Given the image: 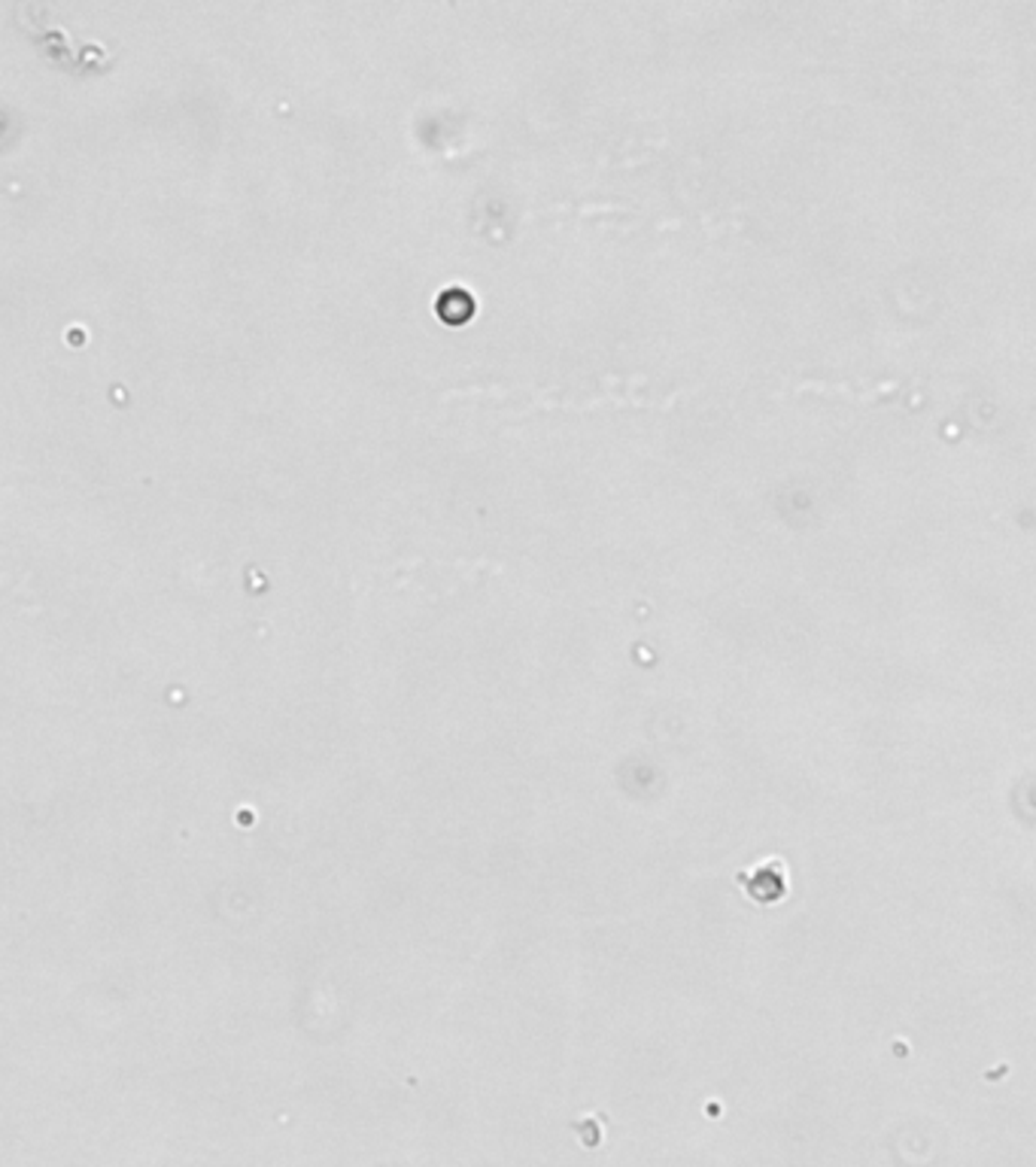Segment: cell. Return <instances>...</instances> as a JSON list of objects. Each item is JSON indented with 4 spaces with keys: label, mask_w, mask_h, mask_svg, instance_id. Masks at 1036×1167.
I'll list each match as a JSON object with an SVG mask.
<instances>
[{
    "label": "cell",
    "mask_w": 1036,
    "mask_h": 1167,
    "mask_svg": "<svg viewBox=\"0 0 1036 1167\" xmlns=\"http://www.w3.org/2000/svg\"><path fill=\"white\" fill-rule=\"evenodd\" d=\"M438 314L444 317L447 322H459V320H469V314L474 310V302H471V295L466 292V289H447L441 299H438Z\"/></svg>",
    "instance_id": "cell-1"
}]
</instances>
